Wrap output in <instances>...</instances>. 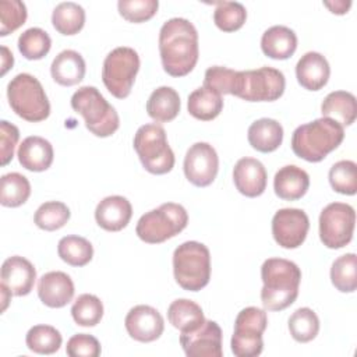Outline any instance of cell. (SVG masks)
<instances>
[{
	"label": "cell",
	"instance_id": "obj_42",
	"mask_svg": "<svg viewBox=\"0 0 357 357\" xmlns=\"http://www.w3.org/2000/svg\"><path fill=\"white\" fill-rule=\"evenodd\" d=\"M28 17L26 7L20 0H1L0 1V36L18 29L25 24Z\"/></svg>",
	"mask_w": 357,
	"mask_h": 357
},
{
	"label": "cell",
	"instance_id": "obj_4",
	"mask_svg": "<svg viewBox=\"0 0 357 357\" xmlns=\"http://www.w3.org/2000/svg\"><path fill=\"white\" fill-rule=\"evenodd\" d=\"M71 107L84 117L85 127L96 137H110L120 126L116 109L95 86L78 88L71 96Z\"/></svg>",
	"mask_w": 357,
	"mask_h": 357
},
{
	"label": "cell",
	"instance_id": "obj_14",
	"mask_svg": "<svg viewBox=\"0 0 357 357\" xmlns=\"http://www.w3.org/2000/svg\"><path fill=\"white\" fill-rule=\"evenodd\" d=\"M310 219L303 209L283 208L272 218V236L283 248L300 247L308 233Z\"/></svg>",
	"mask_w": 357,
	"mask_h": 357
},
{
	"label": "cell",
	"instance_id": "obj_15",
	"mask_svg": "<svg viewBox=\"0 0 357 357\" xmlns=\"http://www.w3.org/2000/svg\"><path fill=\"white\" fill-rule=\"evenodd\" d=\"M180 344L188 357H222V329L215 321H206L195 331L181 332Z\"/></svg>",
	"mask_w": 357,
	"mask_h": 357
},
{
	"label": "cell",
	"instance_id": "obj_33",
	"mask_svg": "<svg viewBox=\"0 0 357 357\" xmlns=\"http://www.w3.org/2000/svg\"><path fill=\"white\" fill-rule=\"evenodd\" d=\"M57 254L71 266H85L93 257V247L85 237L71 234L60 238Z\"/></svg>",
	"mask_w": 357,
	"mask_h": 357
},
{
	"label": "cell",
	"instance_id": "obj_49",
	"mask_svg": "<svg viewBox=\"0 0 357 357\" xmlns=\"http://www.w3.org/2000/svg\"><path fill=\"white\" fill-rule=\"evenodd\" d=\"M0 290H1V301H3V305H1V311H6L7 305H8V301L11 300V291L8 290V287L6 284H0Z\"/></svg>",
	"mask_w": 357,
	"mask_h": 357
},
{
	"label": "cell",
	"instance_id": "obj_9",
	"mask_svg": "<svg viewBox=\"0 0 357 357\" xmlns=\"http://www.w3.org/2000/svg\"><path fill=\"white\" fill-rule=\"evenodd\" d=\"M286 86L284 75L273 67L237 71L233 93L247 102H273L279 99Z\"/></svg>",
	"mask_w": 357,
	"mask_h": 357
},
{
	"label": "cell",
	"instance_id": "obj_35",
	"mask_svg": "<svg viewBox=\"0 0 357 357\" xmlns=\"http://www.w3.org/2000/svg\"><path fill=\"white\" fill-rule=\"evenodd\" d=\"M289 332L296 342L307 343L317 337L319 332V318L314 310L301 307L289 318Z\"/></svg>",
	"mask_w": 357,
	"mask_h": 357
},
{
	"label": "cell",
	"instance_id": "obj_16",
	"mask_svg": "<svg viewBox=\"0 0 357 357\" xmlns=\"http://www.w3.org/2000/svg\"><path fill=\"white\" fill-rule=\"evenodd\" d=\"M124 326L134 340L149 343L160 337L165 329V321L156 308L139 304L127 312Z\"/></svg>",
	"mask_w": 357,
	"mask_h": 357
},
{
	"label": "cell",
	"instance_id": "obj_27",
	"mask_svg": "<svg viewBox=\"0 0 357 357\" xmlns=\"http://www.w3.org/2000/svg\"><path fill=\"white\" fill-rule=\"evenodd\" d=\"M321 113L322 117H328L342 127L351 126L357 117L356 96L347 91H333L325 96Z\"/></svg>",
	"mask_w": 357,
	"mask_h": 357
},
{
	"label": "cell",
	"instance_id": "obj_26",
	"mask_svg": "<svg viewBox=\"0 0 357 357\" xmlns=\"http://www.w3.org/2000/svg\"><path fill=\"white\" fill-rule=\"evenodd\" d=\"M247 138L250 145L262 153L276 151L283 141V127L275 119L262 117L251 123Z\"/></svg>",
	"mask_w": 357,
	"mask_h": 357
},
{
	"label": "cell",
	"instance_id": "obj_29",
	"mask_svg": "<svg viewBox=\"0 0 357 357\" xmlns=\"http://www.w3.org/2000/svg\"><path fill=\"white\" fill-rule=\"evenodd\" d=\"M187 109L194 119L209 121L220 114L223 109V99L216 91L199 86L188 95Z\"/></svg>",
	"mask_w": 357,
	"mask_h": 357
},
{
	"label": "cell",
	"instance_id": "obj_25",
	"mask_svg": "<svg viewBox=\"0 0 357 357\" xmlns=\"http://www.w3.org/2000/svg\"><path fill=\"white\" fill-rule=\"evenodd\" d=\"M50 74L59 85H77L84 79L85 60L78 52L66 49L53 59L50 66Z\"/></svg>",
	"mask_w": 357,
	"mask_h": 357
},
{
	"label": "cell",
	"instance_id": "obj_20",
	"mask_svg": "<svg viewBox=\"0 0 357 357\" xmlns=\"http://www.w3.org/2000/svg\"><path fill=\"white\" fill-rule=\"evenodd\" d=\"M132 216V206L126 197L109 195L103 198L95 209L96 223L107 231L123 230Z\"/></svg>",
	"mask_w": 357,
	"mask_h": 357
},
{
	"label": "cell",
	"instance_id": "obj_17",
	"mask_svg": "<svg viewBox=\"0 0 357 357\" xmlns=\"http://www.w3.org/2000/svg\"><path fill=\"white\" fill-rule=\"evenodd\" d=\"M268 174L264 165L255 158H241L233 167V181L240 194L255 198L266 188Z\"/></svg>",
	"mask_w": 357,
	"mask_h": 357
},
{
	"label": "cell",
	"instance_id": "obj_45",
	"mask_svg": "<svg viewBox=\"0 0 357 357\" xmlns=\"http://www.w3.org/2000/svg\"><path fill=\"white\" fill-rule=\"evenodd\" d=\"M66 353L70 357H98L100 354V343L92 335L77 333L68 339Z\"/></svg>",
	"mask_w": 357,
	"mask_h": 357
},
{
	"label": "cell",
	"instance_id": "obj_7",
	"mask_svg": "<svg viewBox=\"0 0 357 357\" xmlns=\"http://www.w3.org/2000/svg\"><path fill=\"white\" fill-rule=\"evenodd\" d=\"M134 149L144 169L152 174H166L174 167V153L165 128L158 123L144 124L137 130Z\"/></svg>",
	"mask_w": 357,
	"mask_h": 357
},
{
	"label": "cell",
	"instance_id": "obj_40",
	"mask_svg": "<svg viewBox=\"0 0 357 357\" xmlns=\"http://www.w3.org/2000/svg\"><path fill=\"white\" fill-rule=\"evenodd\" d=\"M247 20V10L238 1H218L213 11V22L223 32L240 29Z\"/></svg>",
	"mask_w": 357,
	"mask_h": 357
},
{
	"label": "cell",
	"instance_id": "obj_32",
	"mask_svg": "<svg viewBox=\"0 0 357 357\" xmlns=\"http://www.w3.org/2000/svg\"><path fill=\"white\" fill-rule=\"evenodd\" d=\"M31 195L29 180L21 173L11 172L1 176L0 204L8 208H17L28 201Z\"/></svg>",
	"mask_w": 357,
	"mask_h": 357
},
{
	"label": "cell",
	"instance_id": "obj_38",
	"mask_svg": "<svg viewBox=\"0 0 357 357\" xmlns=\"http://www.w3.org/2000/svg\"><path fill=\"white\" fill-rule=\"evenodd\" d=\"M70 216L71 212L64 202L47 201L36 209L33 222L42 230L54 231L61 229L70 220Z\"/></svg>",
	"mask_w": 357,
	"mask_h": 357
},
{
	"label": "cell",
	"instance_id": "obj_39",
	"mask_svg": "<svg viewBox=\"0 0 357 357\" xmlns=\"http://www.w3.org/2000/svg\"><path fill=\"white\" fill-rule=\"evenodd\" d=\"M71 315L75 324L79 326H95L103 317V304L95 294L84 293L74 301Z\"/></svg>",
	"mask_w": 357,
	"mask_h": 357
},
{
	"label": "cell",
	"instance_id": "obj_48",
	"mask_svg": "<svg viewBox=\"0 0 357 357\" xmlns=\"http://www.w3.org/2000/svg\"><path fill=\"white\" fill-rule=\"evenodd\" d=\"M1 52H3V56H1V75H4L14 64V57H13V53L8 50L7 46H1Z\"/></svg>",
	"mask_w": 357,
	"mask_h": 357
},
{
	"label": "cell",
	"instance_id": "obj_24",
	"mask_svg": "<svg viewBox=\"0 0 357 357\" xmlns=\"http://www.w3.org/2000/svg\"><path fill=\"white\" fill-rule=\"evenodd\" d=\"M261 49L264 54L271 59L286 60L291 57L297 49V36L289 26L273 25L262 33Z\"/></svg>",
	"mask_w": 357,
	"mask_h": 357
},
{
	"label": "cell",
	"instance_id": "obj_18",
	"mask_svg": "<svg viewBox=\"0 0 357 357\" xmlns=\"http://www.w3.org/2000/svg\"><path fill=\"white\" fill-rule=\"evenodd\" d=\"M1 283L8 287L14 296H26L33 289L36 271L31 261L24 257H8L1 265Z\"/></svg>",
	"mask_w": 357,
	"mask_h": 357
},
{
	"label": "cell",
	"instance_id": "obj_6",
	"mask_svg": "<svg viewBox=\"0 0 357 357\" xmlns=\"http://www.w3.org/2000/svg\"><path fill=\"white\" fill-rule=\"evenodd\" d=\"M7 98L13 112L26 121L38 123L50 114V103L42 84L28 73L17 74L8 82Z\"/></svg>",
	"mask_w": 357,
	"mask_h": 357
},
{
	"label": "cell",
	"instance_id": "obj_28",
	"mask_svg": "<svg viewBox=\"0 0 357 357\" xmlns=\"http://www.w3.org/2000/svg\"><path fill=\"white\" fill-rule=\"evenodd\" d=\"M181 107L180 96L172 86H159L148 98L146 112L156 123H167L177 117Z\"/></svg>",
	"mask_w": 357,
	"mask_h": 357
},
{
	"label": "cell",
	"instance_id": "obj_43",
	"mask_svg": "<svg viewBox=\"0 0 357 357\" xmlns=\"http://www.w3.org/2000/svg\"><path fill=\"white\" fill-rule=\"evenodd\" d=\"M158 0H119L117 8L120 15L130 22H145L158 11Z\"/></svg>",
	"mask_w": 357,
	"mask_h": 357
},
{
	"label": "cell",
	"instance_id": "obj_1",
	"mask_svg": "<svg viewBox=\"0 0 357 357\" xmlns=\"http://www.w3.org/2000/svg\"><path fill=\"white\" fill-rule=\"evenodd\" d=\"M159 53L163 70L172 77H184L198 61V32L192 22L174 17L159 31Z\"/></svg>",
	"mask_w": 357,
	"mask_h": 357
},
{
	"label": "cell",
	"instance_id": "obj_10",
	"mask_svg": "<svg viewBox=\"0 0 357 357\" xmlns=\"http://www.w3.org/2000/svg\"><path fill=\"white\" fill-rule=\"evenodd\" d=\"M139 70V56L128 46L113 49L103 61L102 81L106 89L117 99L130 95Z\"/></svg>",
	"mask_w": 357,
	"mask_h": 357
},
{
	"label": "cell",
	"instance_id": "obj_36",
	"mask_svg": "<svg viewBox=\"0 0 357 357\" xmlns=\"http://www.w3.org/2000/svg\"><path fill=\"white\" fill-rule=\"evenodd\" d=\"M61 333L50 325H35L26 332V347L38 354H53L61 346Z\"/></svg>",
	"mask_w": 357,
	"mask_h": 357
},
{
	"label": "cell",
	"instance_id": "obj_41",
	"mask_svg": "<svg viewBox=\"0 0 357 357\" xmlns=\"http://www.w3.org/2000/svg\"><path fill=\"white\" fill-rule=\"evenodd\" d=\"M331 187L343 195H354L357 191V165L353 160H339L329 169Z\"/></svg>",
	"mask_w": 357,
	"mask_h": 357
},
{
	"label": "cell",
	"instance_id": "obj_34",
	"mask_svg": "<svg viewBox=\"0 0 357 357\" xmlns=\"http://www.w3.org/2000/svg\"><path fill=\"white\" fill-rule=\"evenodd\" d=\"M331 282L342 293H353L357 289V257L354 252H347L333 261Z\"/></svg>",
	"mask_w": 357,
	"mask_h": 357
},
{
	"label": "cell",
	"instance_id": "obj_3",
	"mask_svg": "<svg viewBox=\"0 0 357 357\" xmlns=\"http://www.w3.org/2000/svg\"><path fill=\"white\" fill-rule=\"evenodd\" d=\"M344 138V128L328 119L321 117L298 126L291 135V149L296 156L317 163L335 151Z\"/></svg>",
	"mask_w": 357,
	"mask_h": 357
},
{
	"label": "cell",
	"instance_id": "obj_47",
	"mask_svg": "<svg viewBox=\"0 0 357 357\" xmlns=\"http://www.w3.org/2000/svg\"><path fill=\"white\" fill-rule=\"evenodd\" d=\"M324 6L328 7V8L331 10V13L342 15V14H346V13H347V10H349L350 6H351V1H350V0H347V1H344V0L324 1Z\"/></svg>",
	"mask_w": 357,
	"mask_h": 357
},
{
	"label": "cell",
	"instance_id": "obj_11",
	"mask_svg": "<svg viewBox=\"0 0 357 357\" xmlns=\"http://www.w3.org/2000/svg\"><path fill=\"white\" fill-rule=\"evenodd\" d=\"M268 325L265 310L258 307L243 308L234 321L231 351L237 357H257L262 353V335Z\"/></svg>",
	"mask_w": 357,
	"mask_h": 357
},
{
	"label": "cell",
	"instance_id": "obj_46",
	"mask_svg": "<svg viewBox=\"0 0 357 357\" xmlns=\"http://www.w3.org/2000/svg\"><path fill=\"white\" fill-rule=\"evenodd\" d=\"M20 139V131L18 128L6 121V120H1L0 121V163L1 166H6L7 163H10L14 158V149H15V145Z\"/></svg>",
	"mask_w": 357,
	"mask_h": 357
},
{
	"label": "cell",
	"instance_id": "obj_31",
	"mask_svg": "<svg viewBox=\"0 0 357 357\" xmlns=\"http://www.w3.org/2000/svg\"><path fill=\"white\" fill-rule=\"evenodd\" d=\"M52 24L61 35H75L85 24V10L74 1H63L57 4L52 13Z\"/></svg>",
	"mask_w": 357,
	"mask_h": 357
},
{
	"label": "cell",
	"instance_id": "obj_5",
	"mask_svg": "<svg viewBox=\"0 0 357 357\" xmlns=\"http://www.w3.org/2000/svg\"><path fill=\"white\" fill-rule=\"evenodd\" d=\"M173 273L177 284L188 291L204 289L211 279V254L205 244L185 241L173 252Z\"/></svg>",
	"mask_w": 357,
	"mask_h": 357
},
{
	"label": "cell",
	"instance_id": "obj_44",
	"mask_svg": "<svg viewBox=\"0 0 357 357\" xmlns=\"http://www.w3.org/2000/svg\"><path fill=\"white\" fill-rule=\"evenodd\" d=\"M234 70L222 66H212L205 71L204 86L216 91L220 95H231L234 79H236Z\"/></svg>",
	"mask_w": 357,
	"mask_h": 357
},
{
	"label": "cell",
	"instance_id": "obj_22",
	"mask_svg": "<svg viewBox=\"0 0 357 357\" xmlns=\"http://www.w3.org/2000/svg\"><path fill=\"white\" fill-rule=\"evenodd\" d=\"M18 162L22 167L31 172H45L53 163L52 144L38 135L26 137L18 146Z\"/></svg>",
	"mask_w": 357,
	"mask_h": 357
},
{
	"label": "cell",
	"instance_id": "obj_2",
	"mask_svg": "<svg viewBox=\"0 0 357 357\" xmlns=\"http://www.w3.org/2000/svg\"><path fill=\"white\" fill-rule=\"evenodd\" d=\"M261 301L268 311H282L290 307L297 296L301 282V271L293 261L284 258H268L261 266Z\"/></svg>",
	"mask_w": 357,
	"mask_h": 357
},
{
	"label": "cell",
	"instance_id": "obj_12",
	"mask_svg": "<svg viewBox=\"0 0 357 357\" xmlns=\"http://www.w3.org/2000/svg\"><path fill=\"white\" fill-rule=\"evenodd\" d=\"M356 225L354 208L344 202L328 204L319 215V238L328 248L337 250L353 238Z\"/></svg>",
	"mask_w": 357,
	"mask_h": 357
},
{
	"label": "cell",
	"instance_id": "obj_23",
	"mask_svg": "<svg viewBox=\"0 0 357 357\" xmlns=\"http://www.w3.org/2000/svg\"><path fill=\"white\" fill-rule=\"evenodd\" d=\"M310 187L308 173L296 166L286 165L280 167L273 177L275 194L286 201H296L305 195Z\"/></svg>",
	"mask_w": 357,
	"mask_h": 357
},
{
	"label": "cell",
	"instance_id": "obj_13",
	"mask_svg": "<svg viewBox=\"0 0 357 357\" xmlns=\"http://www.w3.org/2000/svg\"><path fill=\"white\" fill-rule=\"evenodd\" d=\"M185 178L197 187H208L216 178L219 158L215 148L208 142H195L184 156Z\"/></svg>",
	"mask_w": 357,
	"mask_h": 357
},
{
	"label": "cell",
	"instance_id": "obj_21",
	"mask_svg": "<svg viewBox=\"0 0 357 357\" xmlns=\"http://www.w3.org/2000/svg\"><path fill=\"white\" fill-rule=\"evenodd\" d=\"M331 67L325 56L318 52H307L296 64L298 84L308 91L322 89L329 79Z\"/></svg>",
	"mask_w": 357,
	"mask_h": 357
},
{
	"label": "cell",
	"instance_id": "obj_19",
	"mask_svg": "<svg viewBox=\"0 0 357 357\" xmlns=\"http://www.w3.org/2000/svg\"><path fill=\"white\" fill-rule=\"evenodd\" d=\"M74 283L71 278L61 271H52L40 276L38 282V296L40 301L50 308H61L74 297Z\"/></svg>",
	"mask_w": 357,
	"mask_h": 357
},
{
	"label": "cell",
	"instance_id": "obj_30",
	"mask_svg": "<svg viewBox=\"0 0 357 357\" xmlns=\"http://www.w3.org/2000/svg\"><path fill=\"white\" fill-rule=\"evenodd\" d=\"M167 319L180 332L195 331L205 322L202 308L188 298H177L172 301L167 308Z\"/></svg>",
	"mask_w": 357,
	"mask_h": 357
},
{
	"label": "cell",
	"instance_id": "obj_8",
	"mask_svg": "<svg viewBox=\"0 0 357 357\" xmlns=\"http://www.w3.org/2000/svg\"><path fill=\"white\" fill-rule=\"evenodd\" d=\"M188 213L180 204L166 202L144 213L135 227L137 236L148 244L163 243L187 227Z\"/></svg>",
	"mask_w": 357,
	"mask_h": 357
},
{
	"label": "cell",
	"instance_id": "obj_37",
	"mask_svg": "<svg viewBox=\"0 0 357 357\" xmlns=\"http://www.w3.org/2000/svg\"><path fill=\"white\" fill-rule=\"evenodd\" d=\"M52 47V39L46 31L38 26L28 28L18 38V50L26 60L43 59Z\"/></svg>",
	"mask_w": 357,
	"mask_h": 357
}]
</instances>
